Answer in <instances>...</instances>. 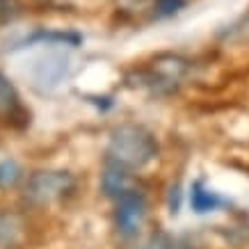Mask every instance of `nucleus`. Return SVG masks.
<instances>
[{
    "label": "nucleus",
    "instance_id": "obj_5",
    "mask_svg": "<svg viewBox=\"0 0 249 249\" xmlns=\"http://www.w3.org/2000/svg\"><path fill=\"white\" fill-rule=\"evenodd\" d=\"M69 69L71 64L67 55L60 51H48L30 64V78L41 89H53L67 78Z\"/></svg>",
    "mask_w": 249,
    "mask_h": 249
},
{
    "label": "nucleus",
    "instance_id": "obj_7",
    "mask_svg": "<svg viewBox=\"0 0 249 249\" xmlns=\"http://www.w3.org/2000/svg\"><path fill=\"white\" fill-rule=\"evenodd\" d=\"M23 219L14 213L0 215V249H14L23 240Z\"/></svg>",
    "mask_w": 249,
    "mask_h": 249
},
{
    "label": "nucleus",
    "instance_id": "obj_13",
    "mask_svg": "<svg viewBox=\"0 0 249 249\" xmlns=\"http://www.w3.org/2000/svg\"><path fill=\"white\" fill-rule=\"evenodd\" d=\"M146 249H181V247H178V242L174 240L169 233L158 231V233L151 235V240H149V247Z\"/></svg>",
    "mask_w": 249,
    "mask_h": 249
},
{
    "label": "nucleus",
    "instance_id": "obj_9",
    "mask_svg": "<svg viewBox=\"0 0 249 249\" xmlns=\"http://www.w3.org/2000/svg\"><path fill=\"white\" fill-rule=\"evenodd\" d=\"M190 204H192V211L196 215H204V213H211L215 208H219V206L224 204V199L217 192L206 190V185L201 181H196L192 185V192H190Z\"/></svg>",
    "mask_w": 249,
    "mask_h": 249
},
{
    "label": "nucleus",
    "instance_id": "obj_14",
    "mask_svg": "<svg viewBox=\"0 0 249 249\" xmlns=\"http://www.w3.org/2000/svg\"><path fill=\"white\" fill-rule=\"evenodd\" d=\"M183 5H185V0H158V5H156V16H158V18L172 16V14H176Z\"/></svg>",
    "mask_w": 249,
    "mask_h": 249
},
{
    "label": "nucleus",
    "instance_id": "obj_11",
    "mask_svg": "<svg viewBox=\"0 0 249 249\" xmlns=\"http://www.w3.org/2000/svg\"><path fill=\"white\" fill-rule=\"evenodd\" d=\"M21 167L14 160H2L0 162V188H14L16 183L21 181Z\"/></svg>",
    "mask_w": 249,
    "mask_h": 249
},
{
    "label": "nucleus",
    "instance_id": "obj_12",
    "mask_svg": "<svg viewBox=\"0 0 249 249\" xmlns=\"http://www.w3.org/2000/svg\"><path fill=\"white\" fill-rule=\"evenodd\" d=\"M18 14H21V5H18V0H0V25L14 21Z\"/></svg>",
    "mask_w": 249,
    "mask_h": 249
},
{
    "label": "nucleus",
    "instance_id": "obj_15",
    "mask_svg": "<svg viewBox=\"0 0 249 249\" xmlns=\"http://www.w3.org/2000/svg\"><path fill=\"white\" fill-rule=\"evenodd\" d=\"M169 208H172V213H178V188H172V195H169Z\"/></svg>",
    "mask_w": 249,
    "mask_h": 249
},
{
    "label": "nucleus",
    "instance_id": "obj_10",
    "mask_svg": "<svg viewBox=\"0 0 249 249\" xmlns=\"http://www.w3.org/2000/svg\"><path fill=\"white\" fill-rule=\"evenodd\" d=\"M0 114L7 119H16V114H23L18 91L2 73H0Z\"/></svg>",
    "mask_w": 249,
    "mask_h": 249
},
{
    "label": "nucleus",
    "instance_id": "obj_8",
    "mask_svg": "<svg viewBox=\"0 0 249 249\" xmlns=\"http://www.w3.org/2000/svg\"><path fill=\"white\" fill-rule=\"evenodd\" d=\"M83 37L78 32H60V30H37L30 37L23 39V46L46 44V46H78Z\"/></svg>",
    "mask_w": 249,
    "mask_h": 249
},
{
    "label": "nucleus",
    "instance_id": "obj_3",
    "mask_svg": "<svg viewBox=\"0 0 249 249\" xmlns=\"http://www.w3.org/2000/svg\"><path fill=\"white\" fill-rule=\"evenodd\" d=\"M185 71H188V62H183L181 57L167 55V57H160L158 62H153L151 71L140 73V78L146 80V83H142V85H149L153 91L169 94V91H174L178 87V80L185 76Z\"/></svg>",
    "mask_w": 249,
    "mask_h": 249
},
{
    "label": "nucleus",
    "instance_id": "obj_2",
    "mask_svg": "<svg viewBox=\"0 0 249 249\" xmlns=\"http://www.w3.org/2000/svg\"><path fill=\"white\" fill-rule=\"evenodd\" d=\"M73 188H76L73 174L62 172V169L35 172L28 178V185H25V199L30 204L46 206V204H53V201H60L62 196L73 192Z\"/></svg>",
    "mask_w": 249,
    "mask_h": 249
},
{
    "label": "nucleus",
    "instance_id": "obj_4",
    "mask_svg": "<svg viewBox=\"0 0 249 249\" xmlns=\"http://www.w3.org/2000/svg\"><path fill=\"white\" fill-rule=\"evenodd\" d=\"M117 201V213H114V219H117V229H119L121 235H135L140 231L144 222V215H146V201H144V195L140 190L130 188L126 190L121 196L114 199Z\"/></svg>",
    "mask_w": 249,
    "mask_h": 249
},
{
    "label": "nucleus",
    "instance_id": "obj_1",
    "mask_svg": "<svg viewBox=\"0 0 249 249\" xmlns=\"http://www.w3.org/2000/svg\"><path fill=\"white\" fill-rule=\"evenodd\" d=\"M158 156V142L156 137L142 126L124 124L112 130L110 144H107V162L121 167V169H142Z\"/></svg>",
    "mask_w": 249,
    "mask_h": 249
},
{
    "label": "nucleus",
    "instance_id": "obj_6",
    "mask_svg": "<svg viewBox=\"0 0 249 249\" xmlns=\"http://www.w3.org/2000/svg\"><path fill=\"white\" fill-rule=\"evenodd\" d=\"M101 188H103L106 196H110V199L121 196L126 190H130L128 172L112 165V162H106V172L101 174Z\"/></svg>",
    "mask_w": 249,
    "mask_h": 249
}]
</instances>
